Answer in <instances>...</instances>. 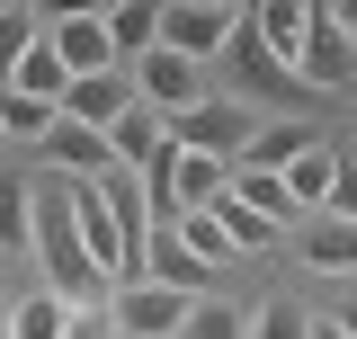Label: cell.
Segmentation results:
<instances>
[{
  "instance_id": "cell-1",
  "label": "cell",
  "mask_w": 357,
  "mask_h": 339,
  "mask_svg": "<svg viewBox=\"0 0 357 339\" xmlns=\"http://www.w3.org/2000/svg\"><path fill=\"white\" fill-rule=\"evenodd\" d=\"M223 179H232V161H206V152H178V143H161V152H152V170H143V206H152V223L206 214V206L223 197Z\"/></svg>"
},
{
  "instance_id": "cell-2",
  "label": "cell",
  "mask_w": 357,
  "mask_h": 339,
  "mask_svg": "<svg viewBox=\"0 0 357 339\" xmlns=\"http://www.w3.org/2000/svg\"><path fill=\"white\" fill-rule=\"evenodd\" d=\"M36 250H45V277H54V295L72 303V312H98V303H107V277L89 268L81 232H72V206H63V188L36 206Z\"/></svg>"
},
{
  "instance_id": "cell-3",
  "label": "cell",
  "mask_w": 357,
  "mask_h": 339,
  "mask_svg": "<svg viewBox=\"0 0 357 339\" xmlns=\"http://www.w3.org/2000/svg\"><path fill=\"white\" fill-rule=\"evenodd\" d=\"M232 45H241V9H223V0H170L161 9V54H178V63L206 72Z\"/></svg>"
},
{
  "instance_id": "cell-4",
  "label": "cell",
  "mask_w": 357,
  "mask_h": 339,
  "mask_svg": "<svg viewBox=\"0 0 357 339\" xmlns=\"http://www.w3.org/2000/svg\"><path fill=\"white\" fill-rule=\"evenodd\" d=\"M126 89L134 107H152V116H188V107H206V72L197 63H178V54H143V63H126Z\"/></svg>"
},
{
  "instance_id": "cell-5",
  "label": "cell",
  "mask_w": 357,
  "mask_h": 339,
  "mask_svg": "<svg viewBox=\"0 0 357 339\" xmlns=\"http://www.w3.org/2000/svg\"><path fill=\"white\" fill-rule=\"evenodd\" d=\"M161 143H178V152H206V161H241V143H250V107L206 98V107H188V116H161Z\"/></svg>"
},
{
  "instance_id": "cell-6",
  "label": "cell",
  "mask_w": 357,
  "mask_h": 339,
  "mask_svg": "<svg viewBox=\"0 0 357 339\" xmlns=\"http://www.w3.org/2000/svg\"><path fill=\"white\" fill-rule=\"evenodd\" d=\"M241 27H250V54L277 63V72H295L312 45V0H259V9H241Z\"/></svg>"
},
{
  "instance_id": "cell-7",
  "label": "cell",
  "mask_w": 357,
  "mask_h": 339,
  "mask_svg": "<svg viewBox=\"0 0 357 339\" xmlns=\"http://www.w3.org/2000/svg\"><path fill=\"white\" fill-rule=\"evenodd\" d=\"M107 322H116V339H178L188 295L152 286V277H134V286H116V295H107Z\"/></svg>"
},
{
  "instance_id": "cell-8",
  "label": "cell",
  "mask_w": 357,
  "mask_h": 339,
  "mask_svg": "<svg viewBox=\"0 0 357 339\" xmlns=\"http://www.w3.org/2000/svg\"><path fill=\"white\" fill-rule=\"evenodd\" d=\"M45 45L63 54V72H72V81L126 72V63H116V45H107V18H98V9H63V18H45Z\"/></svg>"
},
{
  "instance_id": "cell-9",
  "label": "cell",
  "mask_w": 357,
  "mask_h": 339,
  "mask_svg": "<svg viewBox=\"0 0 357 339\" xmlns=\"http://www.w3.org/2000/svg\"><path fill=\"white\" fill-rule=\"evenodd\" d=\"M295 81L304 89H357V36L321 18V0H312V45H304V63H295Z\"/></svg>"
},
{
  "instance_id": "cell-10",
  "label": "cell",
  "mask_w": 357,
  "mask_h": 339,
  "mask_svg": "<svg viewBox=\"0 0 357 339\" xmlns=\"http://www.w3.org/2000/svg\"><path fill=\"white\" fill-rule=\"evenodd\" d=\"M143 277H152V286H170V295H215V268H206V259L197 250H178V232L170 223H152V241H143Z\"/></svg>"
},
{
  "instance_id": "cell-11",
  "label": "cell",
  "mask_w": 357,
  "mask_h": 339,
  "mask_svg": "<svg viewBox=\"0 0 357 339\" xmlns=\"http://www.w3.org/2000/svg\"><path fill=\"white\" fill-rule=\"evenodd\" d=\"M312 143H321V126H304V116H277V126H250V143H241V161H232V170H268V179H286V170L304 161Z\"/></svg>"
},
{
  "instance_id": "cell-12",
  "label": "cell",
  "mask_w": 357,
  "mask_h": 339,
  "mask_svg": "<svg viewBox=\"0 0 357 339\" xmlns=\"http://www.w3.org/2000/svg\"><path fill=\"white\" fill-rule=\"evenodd\" d=\"M126 107H134L126 72H98V81H72V89H63V107H54V116H63V126H89V134H107L116 116H126Z\"/></svg>"
},
{
  "instance_id": "cell-13",
  "label": "cell",
  "mask_w": 357,
  "mask_h": 339,
  "mask_svg": "<svg viewBox=\"0 0 357 339\" xmlns=\"http://www.w3.org/2000/svg\"><path fill=\"white\" fill-rule=\"evenodd\" d=\"M36 152H45L54 170H81V179H107V170H116V161H107V134H89V126H63V116H54V134H45Z\"/></svg>"
},
{
  "instance_id": "cell-14",
  "label": "cell",
  "mask_w": 357,
  "mask_h": 339,
  "mask_svg": "<svg viewBox=\"0 0 357 339\" xmlns=\"http://www.w3.org/2000/svg\"><path fill=\"white\" fill-rule=\"evenodd\" d=\"M295 250H304V268H321V277H357V223L312 214V232L295 241Z\"/></svg>"
},
{
  "instance_id": "cell-15",
  "label": "cell",
  "mask_w": 357,
  "mask_h": 339,
  "mask_svg": "<svg viewBox=\"0 0 357 339\" xmlns=\"http://www.w3.org/2000/svg\"><path fill=\"white\" fill-rule=\"evenodd\" d=\"M223 197H241V206L259 214V223H277V232H286V223H295V197H286V179H268V170H232V179H223Z\"/></svg>"
},
{
  "instance_id": "cell-16",
  "label": "cell",
  "mask_w": 357,
  "mask_h": 339,
  "mask_svg": "<svg viewBox=\"0 0 357 339\" xmlns=\"http://www.w3.org/2000/svg\"><path fill=\"white\" fill-rule=\"evenodd\" d=\"M107 18V45H116V63H143L152 45H161V9H143V0H116V9H98Z\"/></svg>"
},
{
  "instance_id": "cell-17",
  "label": "cell",
  "mask_w": 357,
  "mask_h": 339,
  "mask_svg": "<svg viewBox=\"0 0 357 339\" xmlns=\"http://www.w3.org/2000/svg\"><path fill=\"white\" fill-rule=\"evenodd\" d=\"M9 89H18V98H45V107H63V89H72V72H63V54H54V45H27V54H18V72H9Z\"/></svg>"
},
{
  "instance_id": "cell-18",
  "label": "cell",
  "mask_w": 357,
  "mask_h": 339,
  "mask_svg": "<svg viewBox=\"0 0 357 339\" xmlns=\"http://www.w3.org/2000/svg\"><path fill=\"white\" fill-rule=\"evenodd\" d=\"M152 152H161V116H152V107H126V116L107 126V161L116 170H152Z\"/></svg>"
},
{
  "instance_id": "cell-19",
  "label": "cell",
  "mask_w": 357,
  "mask_h": 339,
  "mask_svg": "<svg viewBox=\"0 0 357 339\" xmlns=\"http://www.w3.org/2000/svg\"><path fill=\"white\" fill-rule=\"evenodd\" d=\"M63 331H72V303L54 295V286H36V295L9 303V331L0 339H63Z\"/></svg>"
},
{
  "instance_id": "cell-20",
  "label": "cell",
  "mask_w": 357,
  "mask_h": 339,
  "mask_svg": "<svg viewBox=\"0 0 357 339\" xmlns=\"http://www.w3.org/2000/svg\"><path fill=\"white\" fill-rule=\"evenodd\" d=\"M331 179H340V152H331V143H312L304 161L286 170V197H295L304 214H321V206H331Z\"/></svg>"
},
{
  "instance_id": "cell-21",
  "label": "cell",
  "mask_w": 357,
  "mask_h": 339,
  "mask_svg": "<svg viewBox=\"0 0 357 339\" xmlns=\"http://www.w3.org/2000/svg\"><path fill=\"white\" fill-rule=\"evenodd\" d=\"M0 250H36V197L18 170H0Z\"/></svg>"
},
{
  "instance_id": "cell-22",
  "label": "cell",
  "mask_w": 357,
  "mask_h": 339,
  "mask_svg": "<svg viewBox=\"0 0 357 339\" xmlns=\"http://www.w3.org/2000/svg\"><path fill=\"white\" fill-rule=\"evenodd\" d=\"M206 214H215V223H223V241H232V259H259L268 241H277V223H259V214L241 206V197H215V206H206Z\"/></svg>"
},
{
  "instance_id": "cell-23",
  "label": "cell",
  "mask_w": 357,
  "mask_h": 339,
  "mask_svg": "<svg viewBox=\"0 0 357 339\" xmlns=\"http://www.w3.org/2000/svg\"><path fill=\"white\" fill-rule=\"evenodd\" d=\"M178 339H250V322H241V303L197 295V303H188V322H178Z\"/></svg>"
},
{
  "instance_id": "cell-24",
  "label": "cell",
  "mask_w": 357,
  "mask_h": 339,
  "mask_svg": "<svg viewBox=\"0 0 357 339\" xmlns=\"http://www.w3.org/2000/svg\"><path fill=\"white\" fill-rule=\"evenodd\" d=\"M45 36V18L27 9V0H0V89H9V72H18V54Z\"/></svg>"
},
{
  "instance_id": "cell-25",
  "label": "cell",
  "mask_w": 357,
  "mask_h": 339,
  "mask_svg": "<svg viewBox=\"0 0 357 339\" xmlns=\"http://www.w3.org/2000/svg\"><path fill=\"white\" fill-rule=\"evenodd\" d=\"M250 339H312V312H304L295 295H268L259 322H250Z\"/></svg>"
},
{
  "instance_id": "cell-26",
  "label": "cell",
  "mask_w": 357,
  "mask_h": 339,
  "mask_svg": "<svg viewBox=\"0 0 357 339\" xmlns=\"http://www.w3.org/2000/svg\"><path fill=\"white\" fill-rule=\"evenodd\" d=\"M0 134L45 143V134H54V107H45V98H18V89H0Z\"/></svg>"
},
{
  "instance_id": "cell-27",
  "label": "cell",
  "mask_w": 357,
  "mask_h": 339,
  "mask_svg": "<svg viewBox=\"0 0 357 339\" xmlns=\"http://www.w3.org/2000/svg\"><path fill=\"white\" fill-rule=\"evenodd\" d=\"M241 63H250V81H259L277 107H295V98H304V81H295V72H277V63H259V54H250V36H241Z\"/></svg>"
},
{
  "instance_id": "cell-28",
  "label": "cell",
  "mask_w": 357,
  "mask_h": 339,
  "mask_svg": "<svg viewBox=\"0 0 357 339\" xmlns=\"http://www.w3.org/2000/svg\"><path fill=\"white\" fill-rule=\"evenodd\" d=\"M331 223H357V161H340V179H331Z\"/></svg>"
},
{
  "instance_id": "cell-29",
  "label": "cell",
  "mask_w": 357,
  "mask_h": 339,
  "mask_svg": "<svg viewBox=\"0 0 357 339\" xmlns=\"http://www.w3.org/2000/svg\"><path fill=\"white\" fill-rule=\"evenodd\" d=\"M63 339H116V322H107V312H72V331Z\"/></svg>"
},
{
  "instance_id": "cell-30",
  "label": "cell",
  "mask_w": 357,
  "mask_h": 339,
  "mask_svg": "<svg viewBox=\"0 0 357 339\" xmlns=\"http://www.w3.org/2000/svg\"><path fill=\"white\" fill-rule=\"evenodd\" d=\"M321 18H331V27H349V36H357V0H331Z\"/></svg>"
},
{
  "instance_id": "cell-31",
  "label": "cell",
  "mask_w": 357,
  "mask_h": 339,
  "mask_svg": "<svg viewBox=\"0 0 357 339\" xmlns=\"http://www.w3.org/2000/svg\"><path fill=\"white\" fill-rule=\"evenodd\" d=\"M331 322H340V339H357V303H349V312H331Z\"/></svg>"
},
{
  "instance_id": "cell-32",
  "label": "cell",
  "mask_w": 357,
  "mask_h": 339,
  "mask_svg": "<svg viewBox=\"0 0 357 339\" xmlns=\"http://www.w3.org/2000/svg\"><path fill=\"white\" fill-rule=\"evenodd\" d=\"M312 339H340V322H331V312H321V322H312Z\"/></svg>"
}]
</instances>
